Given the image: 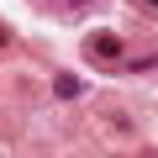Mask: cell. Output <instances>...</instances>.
<instances>
[{"label": "cell", "mask_w": 158, "mask_h": 158, "mask_svg": "<svg viewBox=\"0 0 158 158\" xmlns=\"http://www.w3.org/2000/svg\"><path fill=\"white\" fill-rule=\"evenodd\" d=\"M90 48H95V58H100V63H116V58H121V37H116V32H95V37H90Z\"/></svg>", "instance_id": "obj_1"}, {"label": "cell", "mask_w": 158, "mask_h": 158, "mask_svg": "<svg viewBox=\"0 0 158 158\" xmlns=\"http://www.w3.org/2000/svg\"><path fill=\"white\" fill-rule=\"evenodd\" d=\"M58 95H63V100L79 95V79H74V74H58Z\"/></svg>", "instance_id": "obj_2"}, {"label": "cell", "mask_w": 158, "mask_h": 158, "mask_svg": "<svg viewBox=\"0 0 158 158\" xmlns=\"http://www.w3.org/2000/svg\"><path fill=\"white\" fill-rule=\"evenodd\" d=\"M137 6H142V11H148V16H158V0H137Z\"/></svg>", "instance_id": "obj_3"}]
</instances>
